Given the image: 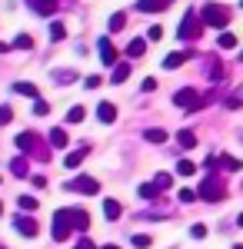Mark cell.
Listing matches in <instances>:
<instances>
[{
    "label": "cell",
    "mask_w": 243,
    "mask_h": 249,
    "mask_svg": "<svg viewBox=\"0 0 243 249\" xmlns=\"http://www.w3.org/2000/svg\"><path fill=\"white\" fill-rule=\"evenodd\" d=\"M200 23H203V27H217V30H223L226 23H230V10L220 7V3H206L203 10H200Z\"/></svg>",
    "instance_id": "cell-1"
},
{
    "label": "cell",
    "mask_w": 243,
    "mask_h": 249,
    "mask_svg": "<svg viewBox=\"0 0 243 249\" xmlns=\"http://www.w3.org/2000/svg\"><path fill=\"white\" fill-rule=\"evenodd\" d=\"M203 34V23H200V14H193V10H187L183 14V20H180V27H177V37L180 40H197Z\"/></svg>",
    "instance_id": "cell-2"
},
{
    "label": "cell",
    "mask_w": 243,
    "mask_h": 249,
    "mask_svg": "<svg viewBox=\"0 0 243 249\" xmlns=\"http://www.w3.org/2000/svg\"><path fill=\"white\" fill-rule=\"evenodd\" d=\"M197 196L206 199V203H220V199L226 196V190H223V183H220L217 176H206L203 183H200V190H197Z\"/></svg>",
    "instance_id": "cell-3"
},
{
    "label": "cell",
    "mask_w": 243,
    "mask_h": 249,
    "mask_svg": "<svg viewBox=\"0 0 243 249\" xmlns=\"http://www.w3.org/2000/svg\"><path fill=\"white\" fill-rule=\"evenodd\" d=\"M70 232H74V226H70V210H57L54 213V239L63 243V239H70Z\"/></svg>",
    "instance_id": "cell-4"
},
{
    "label": "cell",
    "mask_w": 243,
    "mask_h": 249,
    "mask_svg": "<svg viewBox=\"0 0 243 249\" xmlns=\"http://www.w3.org/2000/svg\"><path fill=\"white\" fill-rule=\"evenodd\" d=\"M173 103H177L180 110H200V93H197L193 87H183V90L173 93Z\"/></svg>",
    "instance_id": "cell-5"
},
{
    "label": "cell",
    "mask_w": 243,
    "mask_h": 249,
    "mask_svg": "<svg viewBox=\"0 0 243 249\" xmlns=\"http://www.w3.org/2000/svg\"><path fill=\"white\" fill-rule=\"evenodd\" d=\"M67 190H70V193H87V196H97V193H100V183H97L94 176H77V179H70V183H67Z\"/></svg>",
    "instance_id": "cell-6"
},
{
    "label": "cell",
    "mask_w": 243,
    "mask_h": 249,
    "mask_svg": "<svg viewBox=\"0 0 243 249\" xmlns=\"http://www.w3.org/2000/svg\"><path fill=\"white\" fill-rule=\"evenodd\" d=\"M17 150H23V153H40L37 160H47V153L40 150L37 133H17Z\"/></svg>",
    "instance_id": "cell-7"
},
{
    "label": "cell",
    "mask_w": 243,
    "mask_h": 249,
    "mask_svg": "<svg viewBox=\"0 0 243 249\" xmlns=\"http://www.w3.org/2000/svg\"><path fill=\"white\" fill-rule=\"evenodd\" d=\"M14 230H17L20 236H27V239H34V236H37V219H34V216H17V219H14Z\"/></svg>",
    "instance_id": "cell-8"
},
{
    "label": "cell",
    "mask_w": 243,
    "mask_h": 249,
    "mask_svg": "<svg viewBox=\"0 0 243 249\" xmlns=\"http://www.w3.org/2000/svg\"><path fill=\"white\" fill-rule=\"evenodd\" d=\"M70 226L80 230V232H87L90 230V216H87L83 210H74V206H70Z\"/></svg>",
    "instance_id": "cell-9"
},
{
    "label": "cell",
    "mask_w": 243,
    "mask_h": 249,
    "mask_svg": "<svg viewBox=\"0 0 243 249\" xmlns=\"http://www.w3.org/2000/svg\"><path fill=\"white\" fill-rule=\"evenodd\" d=\"M97 47H100V60H103L107 67H113V63H117V50H113V43L107 37H100V43H97Z\"/></svg>",
    "instance_id": "cell-10"
},
{
    "label": "cell",
    "mask_w": 243,
    "mask_h": 249,
    "mask_svg": "<svg viewBox=\"0 0 243 249\" xmlns=\"http://www.w3.org/2000/svg\"><path fill=\"white\" fill-rule=\"evenodd\" d=\"M27 7L34 10V14H43V17H50L57 10V0H27Z\"/></svg>",
    "instance_id": "cell-11"
},
{
    "label": "cell",
    "mask_w": 243,
    "mask_h": 249,
    "mask_svg": "<svg viewBox=\"0 0 243 249\" xmlns=\"http://www.w3.org/2000/svg\"><path fill=\"white\" fill-rule=\"evenodd\" d=\"M163 7H167L163 0H137V10L140 14H160Z\"/></svg>",
    "instance_id": "cell-12"
},
{
    "label": "cell",
    "mask_w": 243,
    "mask_h": 249,
    "mask_svg": "<svg viewBox=\"0 0 243 249\" xmlns=\"http://www.w3.org/2000/svg\"><path fill=\"white\" fill-rule=\"evenodd\" d=\"M97 120H100V123H113V120H117V107H113V103H100V107H97Z\"/></svg>",
    "instance_id": "cell-13"
},
{
    "label": "cell",
    "mask_w": 243,
    "mask_h": 249,
    "mask_svg": "<svg viewBox=\"0 0 243 249\" xmlns=\"http://www.w3.org/2000/svg\"><path fill=\"white\" fill-rule=\"evenodd\" d=\"M187 57H190V50H180V53H170V57H163V67H167V70H177L180 63H187Z\"/></svg>",
    "instance_id": "cell-14"
},
{
    "label": "cell",
    "mask_w": 243,
    "mask_h": 249,
    "mask_svg": "<svg viewBox=\"0 0 243 249\" xmlns=\"http://www.w3.org/2000/svg\"><path fill=\"white\" fill-rule=\"evenodd\" d=\"M143 53H147V40L143 37H137V40H130V47H127V57H143Z\"/></svg>",
    "instance_id": "cell-15"
},
{
    "label": "cell",
    "mask_w": 243,
    "mask_h": 249,
    "mask_svg": "<svg viewBox=\"0 0 243 249\" xmlns=\"http://www.w3.org/2000/svg\"><path fill=\"white\" fill-rule=\"evenodd\" d=\"M143 140H147V143H167V130L150 126V130H143Z\"/></svg>",
    "instance_id": "cell-16"
},
{
    "label": "cell",
    "mask_w": 243,
    "mask_h": 249,
    "mask_svg": "<svg viewBox=\"0 0 243 249\" xmlns=\"http://www.w3.org/2000/svg\"><path fill=\"white\" fill-rule=\"evenodd\" d=\"M177 143H180L183 150H193V146H197V133H193V130H180V133H177Z\"/></svg>",
    "instance_id": "cell-17"
},
{
    "label": "cell",
    "mask_w": 243,
    "mask_h": 249,
    "mask_svg": "<svg viewBox=\"0 0 243 249\" xmlns=\"http://www.w3.org/2000/svg\"><path fill=\"white\" fill-rule=\"evenodd\" d=\"M120 213H123V206H120V203H117V199H107V203H103V216H107V219H120Z\"/></svg>",
    "instance_id": "cell-18"
},
{
    "label": "cell",
    "mask_w": 243,
    "mask_h": 249,
    "mask_svg": "<svg viewBox=\"0 0 243 249\" xmlns=\"http://www.w3.org/2000/svg\"><path fill=\"white\" fill-rule=\"evenodd\" d=\"M127 77H130V63H113V83H123Z\"/></svg>",
    "instance_id": "cell-19"
},
{
    "label": "cell",
    "mask_w": 243,
    "mask_h": 249,
    "mask_svg": "<svg viewBox=\"0 0 243 249\" xmlns=\"http://www.w3.org/2000/svg\"><path fill=\"white\" fill-rule=\"evenodd\" d=\"M67 143H70V140H67V133H63L60 126H57V130H50V146H57V150H63Z\"/></svg>",
    "instance_id": "cell-20"
},
{
    "label": "cell",
    "mask_w": 243,
    "mask_h": 249,
    "mask_svg": "<svg viewBox=\"0 0 243 249\" xmlns=\"http://www.w3.org/2000/svg\"><path fill=\"white\" fill-rule=\"evenodd\" d=\"M83 156H87V146H83V150H74V153H67V160H63V163H67L70 170H77V166L83 163Z\"/></svg>",
    "instance_id": "cell-21"
},
{
    "label": "cell",
    "mask_w": 243,
    "mask_h": 249,
    "mask_svg": "<svg viewBox=\"0 0 243 249\" xmlns=\"http://www.w3.org/2000/svg\"><path fill=\"white\" fill-rule=\"evenodd\" d=\"M206 73H210V80H213V83H217V80H223V77H226V67H223V63H217V60H213V63L206 67Z\"/></svg>",
    "instance_id": "cell-22"
},
{
    "label": "cell",
    "mask_w": 243,
    "mask_h": 249,
    "mask_svg": "<svg viewBox=\"0 0 243 249\" xmlns=\"http://www.w3.org/2000/svg\"><path fill=\"white\" fill-rule=\"evenodd\" d=\"M14 93H20V96H30V100H37V87H34V83H14Z\"/></svg>",
    "instance_id": "cell-23"
},
{
    "label": "cell",
    "mask_w": 243,
    "mask_h": 249,
    "mask_svg": "<svg viewBox=\"0 0 243 249\" xmlns=\"http://www.w3.org/2000/svg\"><path fill=\"white\" fill-rule=\"evenodd\" d=\"M233 47H237V37H233V34H220V43H217V50H233Z\"/></svg>",
    "instance_id": "cell-24"
},
{
    "label": "cell",
    "mask_w": 243,
    "mask_h": 249,
    "mask_svg": "<svg viewBox=\"0 0 243 249\" xmlns=\"http://www.w3.org/2000/svg\"><path fill=\"white\" fill-rule=\"evenodd\" d=\"M17 203H20V210H27V213H37L40 210V203L34 199V196H20Z\"/></svg>",
    "instance_id": "cell-25"
},
{
    "label": "cell",
    "mask_w": 243,
    "mask_h": 249,
    "mask_svg": "<svg viewBox=\"0 0 243 249\" xmlns=\"http://www.w3.org/2000/svg\"><path fill=\"white\" fill-rule=\"evenodd\" d=\"M54 80L67 87V83H74V80H77V73H74V70H57V73H54Z\"/></svg>",
    "instance_id": "cell-26"
},
{
    "label": "cell",
    "mask_w": 243,
    "mask_h": 249,
    "mask_svg": "<svg viewBox=\"0 0 243 249\" xmlns=\"http://www.w3.org/2000/svg\"><path fill=\"white\" fill-rule=\"evenodd\" d=\"M10 173H14V176H27V160H23V156H17V160L10 163Z\"/></svg>",
    "instance_id": "cell-27"
},
{
    "label": "cell",
    "mask_w": 243,
    "mask_h": 249,
    "mask_svg": "<svg viewBox=\"0 0 243 249\" xmlns=\"http://www.w3.org/2000/svg\"><path fill=\"white\" fill-rule=\"evenodd\" d=\"M177 173H180V176H193V173H197L193 160H180V163H177Z\"/></svg>",
    "instance_id": "cell-28"
},
{
    "label": "cell",
    "mask_w": 243,
    "mask_h": 249,
    "mask_svg": "<svg viewBox=\"0 0 243 249\" xmlns=\"http://www.w3.org/2000/svg\"><path fill=\"white\" fill-rule=\"evenodd\" d=\"M123 27H127V14H113L110 17V30L117 34V30H123Z\"/></svg>",
    "instance_id": "cell-29"
},
{
    "label": "cell",
    "mask_w": 243,
    "mask_h": 249,
    "mask_svg": "<svg viewBox=\"0 0 243 249\" xmlns=\"http://www.w3.org/2000/svg\"><path fill=\"white\" fill-rule=\"evenodd\" d=\"M220 163H223V166H226V170H230V173H237V170H240V166H243V163H240V160H237V156H220Z\"/></svg>",
    "instance_id": "cell-30"
},
{
    "label": "cell",
    "mask_w": 243,
    "mask_h": 249,
    "mask_svg": "<svg viewBox=\"0 0 243 249\" xmlns=\"http://www.w3.org/2000/svg\"><path fill=\"white\" fill-rule=\"evenodd\" d=\"M130 243H133L137 249H147L150 243H153V239H150V236H143V232H137V236H130Z\"/></svg>",
    "instance_id": "cell-31"
},
{
    "label": "cell",
    "mask_w": 243,
    "mask_h": 249,
    "mask_svg": "<svg viewBox=\"0 0 243 249\" xmlns=\"http://www.w3.org/2000/svg\"><path fill=\"white\" fill-rule=\"evenodd\" d=\"M67 37V27L63 23H50V40H63Z\"/></svg>",
    "instance_id": "cell-32"
},
{
    "label": "cell",
    "mask_w": 243,
    "mask_h": 249,
    "mask_svg": "<svg viewBox=\"0 0 243 249\" xmlns=\"http://www.w3.org/2000/svg\"><path fill=\"white\" fill-rule=\"evenodd\" d=\"M14 47H17V50H30V47H34V37H27V34H20V37L14 40Z\"/></svg>",
    "instance_id": "cell-33"
},
{
    "label": "cell",
    "mask_w": 243,
    "mask_h": 249,
    "mask_svg": "<svg viewBox=\"0 0 243 249\" xmlns=\"http://www.w3.org/2000/svg\"><path fill=\"white\" fill-rule=\"evenodd\" d=\"M157 186H153V183H143V186H140V196H143V199H157Z\"/></svg>",
    "instance_id": "cell-34"
},
{
    "label": "cell",
    "mask_w": 243,
    "mask_h": 249,
    "mask_svg": "<svg viewBox=\"0 0 243 249\" xmlns=\"http://www.w3.org/2000/svg\"><path fill=\"white\" fill-rule=\"evenodd\" d=\"M170 183H173V176H170V173H160V176L153 179V186H157V190H167Z\"/></svg>",
    "instance_id": "cell-35"
},
{
    "label": "cell",
    "mask_w": 243,
    "mask_h": 249,
    "mask_svg": "<svg viewBox=\"0 0 243 249\" xmlns=\"http://www.w3.org/2000/svg\"><path fill=\"white\" fill-rule=\"evenodd\" d=\"M190 236H193V239H203V236H206V226H203V223H193V226H190Z\"/></svg>",
    "instance_id": "cell-36"
},
{
    "label": "cell",
    "mask_w": 243,
    "mask_h": 249,
    "mask_svg": "<svg viewBox=\"0 0 243 249\" xmlns=\"http://www.w3.org/2000/svg\"><path fill=\"white\" fill-rule=\"evenodd\" d=\"M240 103H243V87H240V90H237L233 96H230V100H226V107H230V110H237Z\"/></svg>",
    "instance_id": "cell-37"
},
{
    "label": "cell",
    "mask_w": 243,
    "mask_h": 249,
    "mask_svg": "<svg viewBox=\"0 0 243 249\" xmlns=\"http://www.w3.org/2000/svg\"><path fill=\"white\" fill-rule=\"evenodd\" d=\"M83 120V107H74L70 113H67V123H80Z\"/></svg>",
    "instance_id": "cell-38"
},
{
    "label": "cell",
    "mask_w": 243,
    "mask_h": 249,
    "mask_svg": "<svg viewBox=\"0 0 243 249\" xmlns=\"http://www.w3.org/2000/svg\"><path fill=\"white\" fill-rule=\"evenodd\" d=\"M10 120H14V110L10 107H0V126H7Z\"/></svg>",
    "instance_id": "cell-39"
},
{
    "label": "cell",
    "mask_w": 243,
    "mask_h": 249,
    "mask_svg": "<svg viewBox=\"0 0 243 249\" xmlns=\"http://www.w3.org/2000/svg\"><path fill=\"white\" fill-rule=\"evenodd\" d=\"M34 113H37V116H47V113H50V103L37 100V103H34Z\"/></svg>",
    "instance_id": "cell-40"
},
{
    "label": "cell",
    "mask_w": 243,
    "mask_h": 249,
    "mask_svg": "<svg viewBox=\"0 0 243 249\" xmlns=\"http://www.w3.org/2000/svg\"><path fill=\"white\" fill-rule=\"evenodd\" d=\"M193 199H197V193L190 190V186H187V190H180V203H193Z\"/></svg>",
    "instance_id": "cell-41"
},
{
    "label": "cell",
    "mask_w": 243,
    "mask_h": 249,
    "mask_svg": "<svg viewBox=\"0 0 243 249\" xmlns=\"http://www.w3.org/2000/svg\"><path fill=\"white\" fill-rule=\"evenodd\" d=\"M220 166V156H206V170H217Z\"/></svg>",
    "instance_id": "cell-42"
},
{
    "label": "cell",
    "mask_w": 243,
    "mask_h": 249,
    "mask_svg": "<svg viewBox=\"0 0 243 249\" xmlns=\"http://www.w3.org/2000/svg\"><path fill=\"white\" fill-rule=\"evenodd\" d=\"M157 90V80H143V93H153Z\"/></svg>",
    "instance_id": "cell-43"
},
{
    "label": "cell",
    "mask_w": 243,
    "mask_h": 249,
    "mask_svg": "<svg viewBox=\"0 0 243 249\" xmlns=\"http://www.w3.org/2000/svg\"><path fill=\"white\" fill-rule=\"evenodd\" d=\"M160 34H163V30H160V27H150V34H147V40H160Z\"/></svg>",
    "instance_id": "cell-44"
},
{
    "label": "cell",
    "mask_w": 243,
    "mask_h": 249,
    "mask_svg": "<svg viewBox=\"0 0 243 249\" xmlns=\"http://www.w3.org/2000/svg\"><path fill=\"white\" fill-rule=\"evenodd\" d=\"M100 87V77H87V90H97Z\"/></svg>",
    "instance_id": "cell-45"
},
{
    "label": "cell",
    "mask_w": 243,
    "mask_h": 249,
    "mask_svg": "<svg viewBox=\"0 0 243 249\" xmlns=\"http://www.w3.org/2000/svg\"><path fill=\"white\" fill-rule=\"evenodd\" d=\"M74 249H97V246H94V243H90V239H80V243H77Z\"/></svg>",
    "instance_id": "cell-46"
},
{
    "label": "cell",
    "mask_w": 243,
    "mask_h": 249,
    "mask_svg": "<svg viewBox=\"0 0 243 249\" xmlns=\"http://www.w3.org/2000/svg\"><path fill=\"white\" fill-rule=\"evenodd\" d=\"M7 50H10V47H7V43H0V53H7Z\"/></svg>",
    "instance_id": "cell-47"
},
{
    "label": "cell",
    "mask_w": 243,
    "mask_h": 249,
    "mask_svg": "<svg viewBox=\"0 0 243 249\" xmlns=\"http://www.w3.org/2000/svg\"><path fill=\"white\" fill-rule=\"evenodd\" d=\"M237 223H240V226H243V213H240V216H237Z\"/></svg>",
    "instance_id": "cell-48"
},
{
    "label": "cell",
    "mask_w": 243,
    "mask_h": 249,
    "mask_svg": "<svg viewBox=\"0 0 243 249\" xmlns=\"http://www.w3.org/2000/svg\"><path fill=\"white\" fill-rule=\"evenodd\" d=\"M103 249H120V246H103Z\"/></svg>",
    "instance_id": "cell-49"
},
{
    "label": "cell",
    "mask_w": 243,
    "mask_h": 249,
    "mask_svg": "<svg viewBox=\"0 0 243 249\" xmlns=\"http://www.w3.org/2000/svg\"><path fill=\"white\" fill-rule=\"evenodd\" d=\"M163 3H167V7H170V3H173V0H163Z\"/></svg>",
    "instance_id": "cell-50"
},
{
    "label": "cell",
    "mask_w": 243,
    "mask_h": 249,
    "mask_svg": "<svg viewBox=\"0 0 243 249\" xmlns=\"http://www.w3.org/2000/svg\"><path fill=\"white\" fill-rule=\"evenodd\" d=\"M233 249H243V246H233Z\"/></svg>",
    "instance_id": "cell-51"
},
{
    "label": "cell",
    "mask_w": 243,
    "mask_h": 249,
    "mask_svg": "<svg viewBox=\"0 0 243 249\" xmlns=\"http://www.w3.org/2000/svg\"><path fill=\"white\" fill-rule=\"evenodd\" d=\"M240 63H243V53H240Z\"/></svg>",
    "instance_id": "cell-52"
},
{
    "label": "cell",
    "mask_w": 243,
    "mask_h": 249,
    "mask_svg": "<svg viewBox=\"0 0 243 249\" xmlns=\"http://www.w3.org/2000/svg\"><path fill=\"white\" fill-rule=\"evenodd\" d=\"M0 213H3V206H0Z\"/></svg>",
    "instance_id": "cell-53"
},
{
    "label": "cell",
    "mask_w": 243,
    "mask_h": 249,
    "mask_svg": "<svg viewBox=\"0 0 243 249\" xmlns=\"http://www.w3.org/2000/svg\"><path fill=\"white\" fill-rule=\"evenodd\" d=\"M240 7H243V0H240Z\"/></svg>",
    "instance_id": "cell-54"
},
{
    "label": "cell",
    "mask_w": 243,
    "mask_h": 249,
    "mask_svg": "<svg viewBox=\"0 0 243 249\" xmlns=\"http://www.w3.org/2000/svg\"><path fill=\"white\" fill-rule=\"evenodd\" d=\"M0 249H3V246H0Z\"/></svg>",
    "instance_id": "cell-55"
}]
</instances>
